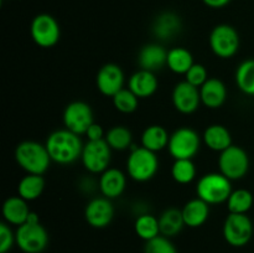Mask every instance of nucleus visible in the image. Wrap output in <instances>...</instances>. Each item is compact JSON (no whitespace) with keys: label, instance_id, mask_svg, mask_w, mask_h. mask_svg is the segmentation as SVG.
I'll return each instance as SVG.
<instances>
[{"label":"nucleus","instance_id":"nucleus-16","mask_svg":"<svg viewBox=\"0 0 254 253\" xmlns=\"http://www.w3.org/2000/svg\"><path fill=\"white\" fill-rule=\"evenodd\" d=\"M127 186V176L122 170L117 168H108L101 174L98 188L104 197L113 200L119 197L124 192Z\"/></svg>","mask_w":254,"mask_h":253},{"label":"nucleus","instance_id":"nucleus-36","mask_svg":"<svg viewBox=\"0 0 254 253\" xmlns=\"http://www.w3.org/2000/svg\"><path fill=\"white\" fill-rule=\"evenodd\" d=\"M15 243H16V238L9 223H0V253H7Z\"/></svg>","mask_w":254,"mask_h":253},{"label":"nucleus","instance_id":"nucleus-26","mask_svg":"<svg viewBox=\"0 0 254 253\" xmlns=\"http://www.w3.org/2000/svg\"><path fill=\"white\" fill-rule=\"evenodd\" d=\"M45 190V179L42 175L27 174L17 184V195L26 201H35Z\"/></svg>","mask_w":254,"mask_h":253},{"label":"nucleus","instance_id":"nucleus-1","mask_svg":"<svg viewBox=\"0 0 254 253\" xmlns=\"http://www.w3.org/2000/svg\"><path fill=\"white\" fill-rule=\"evenodd\" d=\"M45 145L52 161L61 165H68L81 159L84 144L78 134L64 128L52 131L47 136Z\"/></svg>","mask_w":254,"mask_h":253},{"label":"nucleus","instance_id":"nucleus-21","mask_svg":"<svg viewBox=\"0 0 254 253\" xmlns=\"http://www.w3.org/2000/svg\"><path fill=\"white\" fill-rule=\"evenodd\" d=\"M185 226L191 228L201 227L210 216V205L200 197L188 201L181 208Z\"/></svg>","mask_w":254,"mask_h":253},{"label":"nucleus","instance_id":"nucleus-34","mask_svg":"<svg viewBox=\"0 0 254 253\" xmlns=\"http://www.w3.org/2000/svg\"><path fill=\"white\" fill-rule=\"evenodd\" d=\"M144 253H178V250L170 238L163 235L146 241L144 246Z\"/></svg>","mask_w":254,"mask_h":253},{"label":"nucleus","instance_id":"nucleus-15","mask_svg":"<svg viewBox=\"0 0 254 253\" xmlns=\"http://www.w3.org/2000/svg\"><path fill=\"white\" fill-rule=\"evenodd\" d=\"M173 104L178 112L183 114H192L198 109L201 103L200 88L189 82L181 81L173 89Z\"/></svg>","mask_w":254,"mask_h":253},{"label":"nucleus","instance_id":"nucleus-13","mask_svg":"<svg viewBox=\"0 0 254 253\" xmlns=\"http://www.w3.org/2000/svg\"><path fill=\"white\" fill-rule=\"evenodd\" d=\"M126 76L121 66L117 63H106L98 69L96 76V86L103 96L113 98L124 88Z\"/></svg>","mask_w":254,"mask_h":253},{"label":"nucleus","instance_id":"nucleus-33","mask_svg":"<svg viewBox=\"0 0 254 253\" xmlns=\"http://www.w3.org/2000/svg\"><path fill=\"white\" fill-rule=\"evenodd\" d=\"M113 106L121 113L130 114L138 109L139 98L129 88H123L113 97Z\"/></svg>","mask_w":254,"mask_h":253},{"label":"nucleus","instance_id":"nucleus-7","mask_svg":"<svg viewBox=\"0 0 254 253\" xmlns=\"http://www.w3.org/2000/svg\"><path fill=\"white\" fill-rule=\"evenodd\" d=\"M16 246L24 253H41L49 246V233L40 222H25L15 232Z\"/></svg>","mask_w":254,"mask_h":253},{"label":"nucleus","instance_id":"nucleus-23","mask_svg":"<svg viewBox=\"0 0 254 253\" xmlns=\"http://www.w3.org/2000/svg\"><path fill=\"white\" fill-rule=\"evenodd\" d=\"M169 139H170V135L163 126L153 124V126H149L148 128L144 129L140 141L141 146H144L148 150L154 151V153H158V151L168 148Z\"/></svg>","mask_w":254,"mask_h":253},{"label":"nucleus","instance_id":"nucleus-24","mask_svg":"<svg viewBox=\"0 0 254 253\" xmlns=\"http://www.w3.org/2000/svg\"><path fill=\"white\" fill-rule=\"evenodd\" d=\"M159 226H160V235L165 237L170 238L179 235L185 227L181 210L176 207L166 208L159 217Z\"/></svg>","mask_w":254,"mask_h":253},{"label":"nucleus","instance_id":"nucleus-19","mask_svg":"<svg viewBox=\"0 0 254 253\" xmlns=\"http://www.w3.org/2000/svg\"><path fill=\"white\" fill-rule=\"evenodd\" d=\"M168 51L159 44H148L141 47L138 55V63L141 69L155 72L166 66Z\"/></svg>","mask_w":254,"mask_h":253},{"label":"nucleus","instance_id":"nucleus-12","mask_svg":"<svg viewBox=\"0 0 254 253\" xmlns=\"http://www.w3.org/2000/svg\"><path fill=\"white\" fill-rule=\"evenodd\" d=\"M62 119L64 128L78 135L86 134L89 126L94 123L93 111L91 106L83 101H74L67 104Z\"/></svg>","mask_w":254,"mask_h":253},{"label":"nucleus","instance_id":"nucleus-30","mask_svg":"<svg viewBox=\"0 0 254 253\" xmlns=\"http://www.w3.org/2000/svg\"><path fill=\"white\" fill-rule=\"evenodd\" d=\"M134 231H135L136 236L145 242L153 240L160 235L159 218L150 213H141L134 222Z\"/></svg>","mask_w":254,"mask_h":253},{"label":"nucleus","instance_id":"nucleus-4","mask_svg":"<svg viewBox=\"0 0 254 253\" xmlns=\"http://www.w3.org/2000/svg\"><path fill=\"white\" fill-rule=\"evenodd\" d=\"M232 191V181L221 173L205 174L196 184V195L208 205L226 202Z\"/></svg>","mask_w":254,"mask_h":253},{"label":"nucleus","instance_id":"nucleus-20","mask_svg":"<svg viewBox=\"0 0 254 253\" xmlns=\"http://www.w3.org/2000/svg\"><path fill=\"white\" fill-rule=\"evenodd\" d=\"M30 212L31 210L27 206V201L20 197L19 195L7 197L2 205V216L5 222L17 227L26 222Z\"/></svg>","mask_w":254,"mask_h":253},{"label":"nucleus","instance_id":"nucleus-14","mask_svg":"<svg viewBox=\"0 0 254 253\" xmlns=\"http://www.w3.org/2000/svg\"><path fill=\"white\" fill-rule=\"evenodd\" d=\"M84 218L93 228H104L111 225L114 218V207L112 200L104 197H94L84 208Z\"/></svg>","mask_w":254,"mask_h":253},{"label":"nucleus","instance_id":"nucleus-11","mask_svg":"<svg viewBox=\"0 0 254 253\" xmlns=\"http://www.w3.org/2000/svg\"><path fill=\"white\" fill-rule=\"evenodd\" d=\"M30 35L37 46L50 49L60 41L61 30L54 16L50 14H39L32 19L30 25Z\"/></svg>","mask_w":254,"mask_h":253},{"label":"nucleus","instance_id":"nucleus-9","mask_svg":"<svg viewBox=\"0 0 254 253\" xmlns=\"http://www.w3.org/2000/svg\"><path fill=\"white\" fill-rule=\"evenodd\" d=\"M201 146V136L197 131L189 126H181L170 134L169 153L174 159H192Z\"/></svg>","mask_w":254,"mask_h":253},{"label":"nucleus","instance_id":"nucleus-32","mask_svg":"<svg viewBox=\"0 0 254 253\" xmlns=\"http://www.w3.org/2000/svg\"><path fill=\"white\" fill-rule=\"evenodd\" d=\"M171 176L181 185L192 183L196 178V166L192 159H176L171 166Z\"/></svg>","mask_w":254,"mask_h":253},{"label":"nucleus","instance_id":"nucleus-31","mask_svg":"<svg viewBox=\"0 0 254 253\" xmlns=\"http://www.w3.org/2000/svg\"><path fill=\"white\" fill-rule=\"evenodd\" d=\"M230 213H246L253 207V193L247 189H237L231 192L230 197L226 201Z\"/></svg>","mask_w":254,"mask_h":253},{"label":"nucleus","instance_id":"nucleus-25","mask_svg":"<svg viewBox=\"0 0 254 253\" xmlns=\"http://www.w3.org/2000/svg\"><path fill=\"white\" fill-rule=\"evenodd\" d=\"M193 56L185 47H173L168 51L166 66L176 74H184L193 66Z\"/></svg>","mask_w":254,"mask_h":253},{"label":"nucleus","instance_id":"nucleus-10","mask_svg":"<svg viewBox=\"0 0 254 253\" xmlns=\"http://www.w3.org/2000/svg\"><path fill=\"white\" fill-rule=\"evenodd\" d=\"M112 160V148L104 139L88 140L83 145L81 161L84 169L91 174H102L109 168Z\"/></svg>","mask_w":254,"mask_h":253},{"label":"nucleus","instance_id":"nucleus-17","mask_svg":"<svg viewBox=\"0 0 254 253\" xmlns=\"http://www.w3.org/2000/svg\"><path fill=\"white\" fill-rule=\"evenodd\" d=\"M159 81L155 76V72L138 69L130 76L128 82V88L140 98H149L158 91Z\"/></svg>","mask_w":254,"mask_h":253},{"label":"nucleus","instance_id":"nucleus-5","mask_svg":"<svg viewBox=\"0 0 254 253\" xmlns=\"http://www.w3.org/2000/svg\"><path fill=\"white\" fill-rule=\"evenodd\" d=\"M220 173L231 181L241 180L250 170V156L247 151L238 145H231L221 151L218 156Z\"/></svg>","mask_w":254,"mask_h":253},{"label":"nucleus","instance_id":"nucleus-6","mask_svg":"<svg viewBox=\"0 0 254 253\" xmlns=\"http://www.w3.org/2000/svg\"><path fill=\"white\" fill-rule=\"evenodd\" d=\"M208 44L217 57L223 60L232 59L240 50V35L231 25L220 24L211 31Z\"/></svg>","mask_w":254,"mask_h":253},{"label":"nucleus","instance_id":"nucleus-27","mask_svg":"<svg viewBox=\"0 0 254 253\" xmlns=\"http://www.w3.org/2000/svg\"><path fill=\"white\" fill-rule=\"evenodd\" d=\"M181 21L180 17L174 12H163L156 17L154 22L153 31L156 37L161 40H166L173 37L180 30Z\"/></svg>","mask_w":254,"mask_h":253},{"label":"nucleus","instance_id":"nucleus-22","mask_svg":"<svg viewBox=\"0 0 254 253\" xmlns=\"http://www.w3.org/2000/svg\"><path fill=\"white\" fill-rule=\"evenodd\" d=\"M202 140L208 149L213 151L226 150L232 145V135L230 130L222 124H212L205 129Z\"/></svg>","mask_w":254,"mask_h":253},{"label":"nucleus","instance_id":"nucleus-37","mask_svg":"<svg viewBox=\"0 0 254 253\" xmlns=\"http://www.w3.org/2000/svg\"><path fill=\"white\" fill-rule=\"evenodd\" d=\"M84 135H86L87 139L91 141L102 140V139H104V136H106V131L103 130L101 124H97L96 122H94V123L89 126L88 130L86 131Z\"/></svg>","mask_w":254,"mask_h":253},{"label":"nucleus","instance_id":"nucleus-29","mask_svg":"<svg viewBox=\"0 0 254 253\" xmlns=\"http://www.w3.org/2000/svg\"><path fill=\"white\" fill-rule=\"evenodd\" d=\"M104 140L108 143L112 150L123 151L133 146V134L127 126H116L106 131Z\"/></svg>","mask_w":254,"mask_h":253},{"label":"nucleus","instance_id":"nucleus-35","mask_svg":"<svg viewBox=\"0 0 254 253\" xmlns=\"http://www.w3.org/2000/svg\"><path fill=\"white\" fill-rule=\"evenodd\" d=\"M208 78L210 77H208L207 69L201 63H193V66L185 73V81L197 88H200Z\"/></svg>","mask_w":254,"mask_h":253},{"label":"nucleus","instance_id":"nucleus-8","mask_svg":"<svg viewBox=\"0 0 254 253\" xmlns=\"http://www.w3.org/2000/svg\"><path fill=\"white\" fill-rule=\"evenodd\" d=\"M253 222L246 213H228L223 222V238L232 247H243L253 237Z\"/></svg>","mask_w":254,"mask_h":253},{"label":"nucleus","instance_id":"nucleus-28","mask_svg":"<svg viewBox=\"0 0 254 253\" xmlns=\"http://www.w3.org/2000/svg\"><path fill=\"white\" fill-rule=\"evenodd\" d=\"M235 78L242 93L254 97V59L245 60L238 64Z\"/></svg>","mask_w":254,"mask_h":253},{"label":"nucleus","instance_id":"nucleus-18","mask_svg":"<svg viewBox=\"0 0 254 253\" xmlns=\"http://www.w3.org/2000/svg\"><path fill=\"white\" fill-rule=\"evenodd\" d=\"M201 103L210 109H217L227 99V87L220 78H208L200 87Z\"/></svg>","mask_w":254,"mask_h":253},{"label":"nucleus","instance_id":"nucleus-3","mask_svg":"<svg viewBox=\"0 0 254 253\" xmlns=\"http://www.w3.org/2000/svg\"><path fill=\"white\" fill-rule=\"evenodd\" d=\"M158 170L159 159L156 153L144 146H131L127 160V173L129 178L138 183H146L156 175Z\"/></svg>","mask_w":254,"mask_h":253},{"label":"nucleus","instance_id":"nucleus-38","mask_svg":"<svg viewBox=\"0 0 254 253\" xmlns=\"http://www.w3.org/2000/svg\"><path fill=\"white\" fill-rule=\"evenodd\" d=\"M203 4L207 5L208 7H212V9H221V7H225L226 5H228L231 2V0H202Z\"/></svg>","mask_w":254,"mask_h":253},{"label":"nucleus","instance_id":"nucleus-2","mask_svg":"<svg viewBox=\"0 0 254 253\" xmlns=\"http://www.w3.org/2000/svg\"><path fill=\"white\" fill-rule=\"evenodd\" d=\"M15 160L22 170L35 175H44L52 161L46 145L35 140H25L17 144Z\"/></svg>","mask_w":254,"mask_h":253}]
</instances>
